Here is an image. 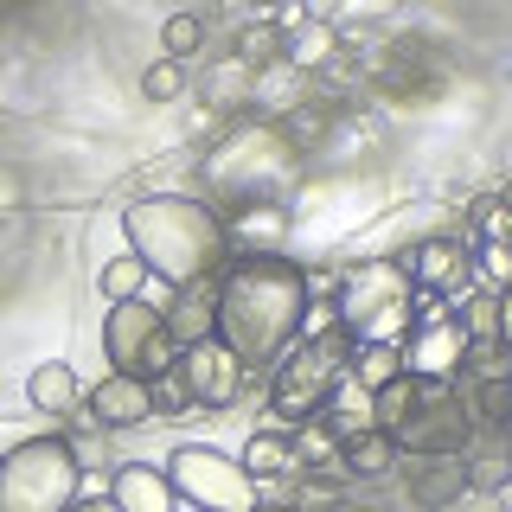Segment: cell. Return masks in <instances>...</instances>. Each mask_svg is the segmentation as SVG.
Here are the masks:
<instances>
[{
	"instance_id": "cell-1",
	"label": "cell",
	"mask_w": 512,
	"mask_h": 512,
	"mask_svg": "<svg viewBox=\"0 0 512 512\" xmlns=\"http://www.w3.org/2000/svg\"><path fill=\"white\" fill-rule=\"evenodd\" d=\"M308 269L295 256H231L218 276V340L244 359V372H276L308 320Z\"/></svg>"
},
{
	"instance_id": "cell-2",
	"label": "cell",
	"mask_w": 512,
	"mask_h": 512,
	"mask_svg": "<svg viewBox=\"0 0 512 512\" xmlns=\"http://www.w3.org/2000/svg\"><path fill=\"white\" fill-rule=\"evenodd\" d=\"M122 237L154 269V282L167 288L218 282L224 263H231L224 212L212 199H192V192H148V199L122 205Z\"/></svg>"
},
{
	"instance_id": "cell-3",
	"label": "cell",
	"mask_w": 512,
	"mask_h": 512,
	"mask_svg": "<svg viewBox=\"0 0 512 512\" xmlns=\"http://www.w3.org/2000/svg\"><path fill=\"white\" fill-rule=\"evenodd\" d=\"M333 308H340V327L359 346H404L416 327V288L410 269L397 256H372V263H352L340 288H333Z\"/></svg>"
},
{
	"instance_id": "cell-4",
	"label": "cell",
	"mask_w": 512,
	"mask_h": 512,
	"mask_svg": "<svg viewBox=\"0 0 512 512\" xmlns=\"http://www.w3.org/2000/svg\"><path fill=\"white\" fill-rule=\"evenodd\" d=\"M352 352H359V340H352L346 327L320 333V340H295L282 352L276 378H269V410H276V429H301L314 423L320 404H327V391L346 378Z\"/></svg>"
},
{
	"instance_id": "cell-5",
	"label": "cell",
	"mask_w": 512,
	"mask_h": 512,
	"mask_svg": "<svg viewBox=\"0 0 512 512\" xmlns=\"http://www.w3.org/2000/svg\"><path fill=\"white\" fill-rule=\"evenodd\" d=\"M84 500V468H77L64 436H32L7 448L0 461V512H71Z\"/></svg>"
},
{
	"instance_id": "cell-6",
	"label": "cell",
	"mask_w": 512,
	"mask_h": 512,
	"mask_svg": "<svg viewBox=\"0 0 512 512\" xmlns=\"http://www.w3.org/2000/svg\"><path fill=\"white\" fill-rule=\"evenodd\" d=\"M167 480L199 512H263V487L250 480V468L212 442H180L167 455Z\"/></svg>"
},
{
	"instance_id": "cell-7",
	"label": "cell",
	"mask_w": 512,
	"mask_h": 512,
	"mask_svg": "<svg viewBox=\"0 0 512 512\" xmlns=\"http://www.w3.org/2000/svg\"><path fill=\"white\" fill-rule=\"evenodd\" d=\"M416 327H410V340H404V378L416 384H461V365H468V333H461V320L442 308V301H429V295H416Z\"/></svg>"
},
{
	"instance_id": "cell-8",
	"label": "cell",
	"mask_w": 512,
	"mask_h": 512,
	"mask_svg": "<svg viewBox=\"0 0 512 512\" xmlns=\"http://www.w3.org/2000/svg\"><path fill=\"white\" fill-rule=\"evenodd\" d=\"M397 455L404 461H423V455H461L474 442V416H468V397L455 384H423V404L404 429H397Z\"/></svg>"
},
{
	"instance_id": "cell-9",
	"label": "cell",
	"mask_w": 512,
	"mask_h": 512,
	"mask_svg": "<svg viewBox=\"0 0 512 512\" xmlns=\"http://www.w3.org/2000/svg\"><path fill=\"white\" fill-rule=\"evenodd\" d=\"M173 372H180L186 397H192V410H231L237 397H244V384H250L244 359H237V352L224 346V340H199V346H186Z\"/></svg>"
},
{
	"instance_id": "cell-10",
	"label": "cell",
	"mask_w": 512,
	"mask_h": 512,
	"mask_svg": "<svg viewBox=\"0 0 512 512\" xmlns=\"http://www.w3.org/2000/svg\"><path fill=\"white\" fill-rule=\"evenodd\" d=\"M397 263L410 269V288L416 295H429V301H461V295H474V250L461 244V237H423L410 256H397Z\"/></svg>"
},
{
	"instance_id": "cell-11",
	"label": "cell",
	"mask_w": 512,
	"mask_h": 512,
	"mask_svg": "<svg viewBox=\"0 0 512 512\" xmlns=\"http://www.w3.org/2000/svg\"><path fill=\"white\" fill-rule=\"evenodd\" d=\"M84 416H90V429H103V436H122V429H141V423H154V384L148 378H135V372H103L84 391Z\"/></svg>"
},
{
	"instance_id": "cell-12",
	"label": "cell",
	"mask_w": 512,
	"mask_h": 512,
	"mask_svg": "<svg viewBox=\"0 0 512 512\" xmlns=\"http://www.w3.org/2000/svg\"><path fill=\"white\" fill-rule=\"evenodd\" d=\"M404 468V493L416 512H455L468 500V468L461 455H423V461H397Z\"/></svg>"
},
{
	"instance_id": "cell-13",
	"label": "cell",
	"mask_w": 512,
	"mask_h": 512,
	"mask_svg": "<svg viewBox=\"0 0 512 512\" xmlns=\"http://www.w3.org/2000/svg\"><path fill=\"white\" fill-rule=\"evenodd\" d=\"M288 205L276 199H256V205H237L231 218H224V237H231V256H282L288 244Z\"/></svg>"
},
{
	"instance_id": "cell-14",
	"label": "cell",
	"mask_w": 512,
	"mask_h": 512,
	"mask_svg": "<svg viewBox=\"0 0 512 512\" xmlns=\"http://www.w3.org/2000/svg\"><path fill=\"white\" fill-rule=\"evenodd\" d=\"M103 493L116 512H180V493H173L167 468H148V461H122Z\"/></svg>"
},
{
	"instance_id": "cell-15",
	"label": "cell",
	"mask_w": 512,
	"mask_h": 512,
	"mask_svg": "<svg viewBox=\"0 0 512 512\" xmlns=\"http://www.w3.org/2000/svg\"><path fill=\"white\" fill-rule=\"evenodd\" d=\"M282 64L295 77H320L340 64V32H333V20H320V13H308L301 26L282 32Z\"/></svg>"
},
{
	"instance_id": "cell-16",
	"label": "cell",
	"mask_w": 512,
	"mask_h": 512,
	"mask_svg": "<svg viewBox=\"0 0 512 512\" xmlns=\"http://www.w3.org/2000/svg\"><path fill=\"white\" fill-rule=\"evenodd\" d=\"M199 340H218V282H199V288H180L167 308V346L186 352Z\"/></svg>"
},
{
	"instance_id": "cell-17",
	"label": "cell",
	"mask_w": 512,
	"mask_h": 512,
	"mask_svg": "<svg viewBox=\"0 0 512 512\" xmlns=\"http://www.w3.org/2000/svg\"><path fill=\"white\" fill-rule=\"evenodd\" d=\"M461 468H468V493H506V480H512V436H506V429H474V442L461 448Z\"/></svg>"
},
{
	"instance_id": "cell-18",
	"label": "cell",
	"mask_w": 512,
	"mask_h": 512,
	"mask_svg": "<svg viewBox=\"0 0 512 512\" xmlns=\"http://www.w3.org/2000/svg\"><path fill=\"white\" fill-rule=\"evenodd\" d=\"M320 423H327L340 442H352V436H372V429H378V397H372L359 378L346 372V378L327 391V404H320Z\"/></svg>"
},
{
	"instance_id": "cell-19",
	"label": "cell",
	"mask_w": 512,
	"mask_h": 512,
	"mask_svg": "<svg viewBox=\"0 0 512 512\" xmlns=\"http://www.w3.org/2000/svg\"><path fill=\"white\" fill-rule=\"evenodd\" d=\"M250 468V480L256 487H276V480H295L301 468H295V436L288 429H250V442H244V455H237Z\"/></svg>"
},
{
	"instance_id": "cell-20",
	"label": "cell",
	"mask_w": 512,
	"mask_h": 512,
	"mask_svg": "<svg viewBox=\"0 0 512 512\" xmlns=\"http://www.w3.org/2000/svg\"><path fill=\"white\" fill-rule=\"evenodd\" d=\"M26 404L45 416H71V410H84V384H77V372L64 359H45L26 372Z\"/></svg>"
},
{
	"instance_id": "cell-21",
	"label": "cell",
	"mask_w": 512,
	"mask_h": 512,
	"mask_svg": "<svg viewBox=\"0 0 512 512\" xmlns=\"http://www.w3.org/2000/svg\"><path fill=\"white\" fill-rule=\"evenodd\" d=\"M397 442L384 436V429H372V436H352L340 448V474H346V487H372V480H391L397 474Z\"/></svg>"
},
{
	"instance_id": "cell-22",
	"label": "cell",
	"mask_w": 512,
	"mask_h": 512,
	"mask_svg": "<svg viewBox=\"0 0 512 512\" xmlns=\"http://www.w3.org/2000/svg\"><path fill=\"white\" fill-rule=\"evenodd\" d=\"M148 282H154V269L141 263L135 250L109 256V263L96 269V295H103V308H122V301H141V295H148Z\"/></svg>"
},
{
	"instance_id": "cell-23",
	"label": "cell",
	"mask_w": 512,
	"mask_h": 512,
	"mask_svg": "<svg viewBox=\"0 0 512 512\" xmlns=\"http://www.w3.org/2000/svg\"><path fill=\"white\" fill-rule=\"evenodd\" d=\"M205 96H212L218 109H250V96H256V71H250V64H237L231 52H218L212 64H205Z\"/></svg>"
},
{
	"instance_id": "cell-24",
	"label": "cell",
	"mask_w": 512,
	"mask_h": 512,
	"mask_svg": "<svg viewBox=\"0 0 512 512\" xmlns=\"http://www.w3.org/2000/svg\"><path fill=\"white\" fill-rule=\"evenodd\" d=\"M455 320H461L468 340H500L506 346V295H500V288H474V295H461Z\"/></svg>"
},
{
	"instance_id": "cell-25",
	"label": "cell",
	"mask_w": 512,
	"mask_h": 512,
	"mask_svg": "<svg viewBox=\"0 0 512 512\" xmlns=\"http://www.w3.org/2000/svg\"><path fill=\"white\" fill-rule=\"evenodd\" d=\"M288 436H295V468L301 474H340V436H333V429L327 423H320V416H314V423H301V429H288ZM346 480V474H340Z\"/></svg>"
},
{
	"instance_id": "cell-26",
	"label": "cell",
	"mask_w": 512,
	"mask_h": 512,
	"mask_svg": "<svg viewBox=\"0 0 512 512\" xmlns=\"http://www.w3.org/2000/svg\"><path fill=\"white\" fill-rule=\"evenodd\" d=\"M468 250H487V244H512V205L506 192H487V199L468 205V231H461Z\"/></svg>"
},
{
	"instance_id": "cell-27",
	"label": "cell",
	"mask_w": 512,
	"mask_h": 512,
	"mask_svg": "<svg viewBox=\"0 0 512 512\" xmlns=\"http://www.w3.org/2000/svg\"><path fill=\"white\" fill-rule=\"evenodd\" d=\"M231 58H237V64H250V71H269V64H282V26L263 13L256 26H244V32L231 39Z\"/></svg>"
},
{
	"instance_id": "cell-28",
	"label": "cell",
	"mask_w": 512,
	"mask_h": 512,
	"mask_svg": "<svg viewBox=\"0 0 512 512\" xmlns=\"http://www.w3.org/2000/svg\"><path fill=\"white\" fill-rule=\"evenodd\" d=\"M346 372L352 378H359L365 384V391H384V384H397V378H404V346H359V352H352V365H346Z\"/></svg>"
},
{
	"instance_id": "cell-29",
	"label": "cell",
	"mask_w": 512,
	"mask_h": 512,
	"mask_svg": "<svg viewBox=\"0 0 512 512\" xmlns=\"http://www.w3.org/2000/svg\"><path fill=\"white\" fill-rule=\"evenodd\" d=\"M199 52H205V20L199 13H167V20H160V58L192 64Z\"/></svg>"
},
{
	"instance_id": "cell-30",
	"label": "cell",
	"mask_w": 512,
	"mask_h": 512,
	"mask_svg": "<svg viewBox=\"0 0 512 512\" xmlns=\"http://www.w3.org/2000/svg\"><path fill=\"white\" fill-rule=\"evenodd\" d=\"M186 90H192V64H180V58H154L141 71V96L148 103H180Z\"/></svg>"
},
{
	"instance_id": "cell-31",
	"label": "cell",
	"mask_w": 512,
	"mask_h": 512,
	"mask_svg": "<svg viewBox=\"0 0 512 512\" xmlns=\"http://www.w3.org/2000/svg\"><path fill=\"white\" fill-rule=\"evenodd\" d=\"M416 404H423V384H416V378L384 384V391H378V429H384V436H397V429L416 416Z\"/></svg>"
},
{
	"instance_id": "cell-32",
	"label": "cell",
	"mask_w": 512,
	"mask_h": 512,
	"mask_svg": "<svg viewBox=\"0 0 512 512\" xmlns=\"http://www.w3.org/2000/svg\"><path fill=\"white\" fill-rule=\"evenodd\" d=\"M461 378H468V384L512 378V346H500V340H474V346H468V365H461Z\"/></svg>"
},
{
	"instance_id": "cell-33",
	"label": "cell",
	"mask_w": 512,
	"mask_h": 512,
	"mask_svg": "<svg viewBox=\"0 0 512 512\" xmlns=\"http://www.w3.org/2000/svg\"><path fill=\"white\" fill-rule=\"evenodd\" d=\"M64 442H71V455H77V468H84V474H116V455H109L103 429H84V436H64Z\"/></svg>"
},
{
	"instance_id": "cell-34",
	"label": "cell",
	"mask_w": 512,
	"mask_h": 512,
	"mask_svg": "<svg viewBox=\"0 0 512 512\" xmlns=\"http://www.w3.org/2000/svg\"><path fill=\"white\" fill-rule=\"evenodd\" d=\"M154 410H160V416H186V410H192L180 372H160V378H154Z\"/></svg>"
},
{
	"instance_id": "cell-35",
	"label": "cell",
	"mask_w": 512,
	"mask_h": 512,
	"mask_svg": "<svg viewBox=\"0 0 512 512\" xmlns=\"http://www.w3.org/2000/svg\"><path fill=\"white\" fill-rule=\"evenodd\" d=\"M20 205H26V180L13 167H0V218H13Z\"/></svg>"
},
{
	"instance_id": "cell-36",
	"label": "cell",
	"mask_w": 512,
	"mask_h": 512,
	"mask_svg": "<svg viewBox=\"0 0 512 512\" xmlns=\"http://www.w3.org/2000/svg\"><path fill=\"white\" fill-rule=\"evenodd\" d=\"M455 512H506V493H468Z\"/></svg>"
},
{
	"instance_id": "cell-37",
	"label": "cell",
	"mask_w": 512,
	"mask_h": 512,
	"mask_svg": "<svg viewBox=\"0 0 512 512\" xmlns=\"http://www.w3.org/2000/svg\"><path fill=\"white\" fill-rule=\"evenodd\" d=\"M71 512H116V506H109V493H103V487H96V493H84V500H77Z\"/></svg>"
},
{
	"instance_id": "cell-38",
	"label": "cell",
	"mask_w": 512,
	"mask_h": 512,
	"mask_svg": "<svg viewBox=\"0 0 512 512\" xmlns=\"http://www.w3.org/2000/svg\"><path fill=\"white\" fill-rule=\"evenodd\" d=\"M263 512H295V506H263Z\"/></svg>"
},
{
	"instance_id": "cell-39",
	"label": "cell",
	"mask_w": 512,
	"mask_h": 512,
	"mask_svg": "<svg viewBox=\"0 0 512 512\" xmlns=\"http://www.w3.org/2000/svg\"><path fill=\"white\" fill-rule=\"evenodd\" d=\"M506 436H512V416H506Z\"/></svg>"
},
{
	"instance_id": "cell-40",
	"label": "cell",
	"mask_w": 512,
	"mask_h": 512,
	"mask_svg": "<svg viewBox=\"0 0 512 512\" xmlns=\"http://www.w3.org/2000/svg\"><path fill=\"white\" fill-rule=\"evenodd\" d=\"M506 500H512V480H506Z\"/></svg>"
},
{
	"instance_id": "cell-41",
	"label": "cell",
	"mask_w": 512,
	"mask_h": 512,
	"mask_svg": "<svg viewBox=\"0 0 512 512\" xmlns=\"http://www.w3.org/2000/svg\"><path fill=\"white\" fill-rule=\"evenodd\" d=\"M0 461H7V455H0Z\"/></svg>"
}]
</instances>
